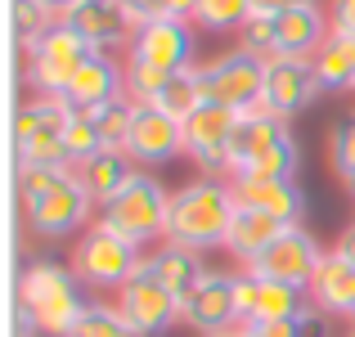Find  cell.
I'll return each instance as SVG.
<instances>
[{
	"label": "cell",
	"mask_w": 355,
	"mask_h": 337,
	"mask_svg": "<svg viewBox=\"0 0 355 337\" xmlns=\"http://www.w3.org/2000/svg\"><path fill=\"white\" fill-rule=\"evenodd\" d=\"M139 266H144V248L126 243L104 225L86 230L81 243L72 248V275L90 288H126L139 275Z\"/></svg>",
	"instance_id": "obj_6"
},
{
	"label": "cell",
	"mask_w": 355,
	"mask_h": 337,
	"mask_svg": "<svg viewBox=\"0 0 355 337\" xmlns=\"http://www.w3.org/2000/svg\"><path fill=\"white\" fill-rule=\"evenodd\" d=\"M320 261H324V248L315 243V234L302 230V225H288L248 270L257 279H275V284H288V288H302L306 293L315 270H320Z\"/></svg>",
	"instance_id": "obj_11"
},
{
	"label": "cell",
	"mask_w": 355,
	"mask_h": 337,
	"mask_svg": "<svg viewBox=\"0 0 355 337\" xmlns=\"http://www.w3.org/2000/svg\"><path fill=\"white\" fill-rule=\"evenodd\" d=\"M266 63L261 54L252 50H230L220 59H211L207 68H198L202 77V99L207 104H220V108H234V112H252L266 95Z\"/></svg>",
	"instance_id": "obj_8"
},
{
	"label": "cell",
	"mask_w": 355,
	"mask_h": 337,
	"mask_svg": "<svg viewBox=\"0 0 355 337\" xmlns=\"http://www.w3.org/2000/svg\"><path fill=\"white\" fill-rule=\"evenodd\" d=\"M153 5H157V18H180V23H193L198 0H153Z\"/></svg>",
	"instance_id": "obj_36"
},
{
	"label": "cell",
	"mask_w": 355,
	"mask_h": 337,
	"mask_svg": "<svg viewBox=\"0 0 355 337\" xmlns=\"http://www.w3.org/2000/svg\"><path fill=\"white\" fill-rule=\"evenodd\" d=\"M252 18V0H198L193 23L202 32H243Z\"/></svg>",
	"instance_id": "obj_29"
},
{
	"label": "cell",
	"mask_w": 355,
	"mask_h": 337,
	"mask_svg": "<svg viewBox=\"0 0 355 337\" xmlns=\"http://www.w3.org/2000/svg\"><path fill=\"white\" fill-rule=\"evenodd\" d=\"M347 337H355V333H347Z\"/></svg>",
	"instance_id": "obj_44"
},
{
	"label": "cell",
	"mask_w": 355,
	"mask_h": 337,
	"mask_svg": "<svg viewBox=\"0 0 355 337\" xmlns=\"http://www.w3.org/2000/svg\"><path fill=\"white\" fill-rule=\"evenodd\" d=\"M306 302L324 315H355V261H347L338 248L324 252L320 270H315Z\"/></svg>",
	"instance_id": "obj_21"
},
{
	"label": "cell",
	"mask_w": 355,
	"mask_h": 337,
	"mask_svg": "<svg viewBox=\"0 0 355 337\" xmlns=\"http://www.w3.org/2000/svg\"><path fill=\"white\" fill-rule=\"evenodd\" d=\"M36 5H45V9H50V14H54V18H68V14H72V9H77V5H81V0H36Z\"/></svg>",
	"instance_id": "obj_39"
},
{
	"label": "cell",
	"mask_w": 355,
	"mask_h": 337,
	"mask_svg": "<svg viewBox=\"0 0 355 337\" xmlns=\"http://www.w3.org/2000/svg\"><path fill=\"white\" fill-rule=\"evenodd\" d=\"M126 95V68H117L108 54H90L86 63H81L77 72H72V81L63 86V104H72V108H104V104H113V99Z\"/></svg>",
	"instance_id": "obj_18"
},
{
	"label": "cell",
	"mask_w": 355,
	"mask_h": 337,
	"mask_svg": "<svg viewBox=\"0 0 355 337\" xmlns=\"http://www.w3.org/2000/svg\"><path fill=\"white\" fill-rule=\"evenodd\" d=\"M180 320L189 329H198L202 337L234 329L239 324V275H225V270H207L198 279L189 297L180 302Z\"/></svg>",
	"instance_id": "obj_14"
},
{
	"label": "cell",
	"mask_w": 355,
	"mask_h": 337,
	"mask_svg": "<svg viewBox=\"0 0 355 337\" xmlns=\"http://www.w3.org/2000/svg\"><path fill=\"white\" fill-rule=\"evenodd\" d=\"M338 252L347 261H355V225H347V230H342V239H338Z\"/></svg>",
	"instance_id": "obj_40"
},
{
	"label": "cell",
	"mask_w": 355,
	"mask_h": 337,
	"mask_svg": "<svg viewBox=\"0 0 355 337\" xmlns=\"http://www.w3.org/2000/svg\"><path fill=\"white\" fill-rule=\"evenodd\" d=\"M351 320H355V315H351Z\"/></svg>",
	"instance_id": "obj_45"
},
{
	"label": "cell",
	"mask_w": 355,
	"mask_h": 337,
	"mask_svg": "<svg viewBox=\"0 0 355 337\" xmlns=\"http://www.w3.org/2000/svg\"><path fill=\"white\" fill-rule=\"evenodd\" d=\"M302 306H306L302 288L257 279L252 270L239 275V324H279V320H293Z\"/></svg>",
	"instance_id": "obj_17"
},
{
	"label": "cell",
	"mask_w": 355,
	"mask_h": 337,
	"mask_svg": "<svg viewBox=\"0 0 355 337\" xmlns=\"http://www.w3.org/2000/svg\"><path fill=\"white\" fill-rule=\"evenodd\" d=\"M333 23H324L320 5H297L275 18H248L243 27V50L261 59H315L320 45L329 41Z\"/></svg>",
	"instance_id": "obj_4"
},
{
	"label": "cell",
	"mask_w": 355,
	"mask_h": 337,
	"mask_svg": "<svg viewBox=\"0 0 355 337\" xmlns=\"http://www.w3.org/2000/svg\"><path fill=\"white\" fill-rule=\"evenodd\" d=\"M50 27H54V14L45 5H36V0H14V32H18V41H23V50H36Z\"/></svg>",
	"instance_id": "obj_31"
},
{
	"label": "cell",
	"mask_w": 355,
	"mask_h": 337,
	"mask_svg": "<svg viewBox=\"0 0 355 337\" xmlns=\"http://www.w3.org/2000/svg\"><path fill=\"white\" fill-rule=\"evenodd\" d=\"M297 175V139L284 117L252 108L239 117L230 144V180H293Z\"/></svg>",
	"instance_id": "obj_2"
},
{
	"label": "cell",
	"mask_w": 355,
	"mask_h": 337,
	"mask_svg": "<svg viewBox=\"0 0 355 337\" xmlns=\"http://www.w3.org/2000/svg\"><path fill=\"white\" fill-rule=\"evenodd\" d=\"M32 135H41V99H32V104H23L14 112V144H23Z\"/></svg>",
	"instance_id": "obj_34"
},
{
	"label": "cell",
	"mask_w": 355,
	"mask_h": 337,
	"mask_svg": "<svg viewBox=\"0 0 355 337\" xmlns=\"http://www.w3.org/2000/svg\"><path fill=\"white\" fill-rule=\"evenodd\" d=\"M77 284L81 279L68 266H54V261L27 266L23 279H18V320H23V333L68 337L77 329L81 311L90 306Z\"/></svg>",
	"instance_id": "obj_1"
},
{
	"label": "cell",
	"mask_w": 355,
	"mask_h": 337,
	"mask_svg": "<svg viewBox=\"0 0 355 337\" xmlns=\"http://www.w3.org/2000/svg\"><path fill=\"white\" fill-rule=\"evenodd\" d=\"M59 166H72L63 135L41 130V135H32V139L18 144V171H59Z\"/></svg>",
	"instance_id": "obj_28"
},
{
	"label": "cell",
	"mask_w": 355,
	"mask_h": 337,
	"mask_svg": "<svg viewBox=\"0 0 355 337\" xmlns=\"http://www.w3.org/2000/svg\"><path fill=\"white\" fill-rule=\"evenodd\" d=\"M342 184H347V193L355 198V171H347V175H342Z\"/></svg>",
	"instance_id": "obj_42"
},
{
	"label": "cell",
	"mask_w": 355,
	"mask_h": 337,
	"mask_svg": "<svg viewBox=\"0 0 355 337\" xmlns=\"http://www.w3.org/2000/svg\"><path fill=\"white\" fill-rule=\"evenodd\" d=\"M284 230H288V225L275 221V216H266V211L234 207V221H230V230H225V252H230L234 261H243V270H248L252 261H257Z\"/></svg>",
	"instance_id": "obj_23"
},
{
	"label": "cell",
	"mask_w": 355,
	"mask_h": 337,
	"mask_svg": "<svg viewBox=\"0 0 355 337\" xmlns=\"http://www.w3.org/2000/svg\"><path fill=\"white\" fill-rule=\"evenodd\" d=\"M23 337H45V333H23Z\"/></svg>",
	"instance_id": "obj_43"
},
{
	"label": "cell",
	"mask_w": 355,
	"mask_h": 337,
	"mask_svg": "<svg viewBox=\"0 0 355 337\" xmlns=\"http://www.w3.org/2000/svg\"><path fill=\"white\" fill-rule=\"evenodd\" d=\"M184 153V121L166 117L153 104H135V121L126 135V157L144 171V166H162Z\"/></svg>",
	"instance_id": "obj_15"
},
{
	"label": "cell",
	"mask_w": 355,
	"mask_h": 337,
	"mask_svg": "<svg viewBox=\"0 0 355 337\" xmlns=\"http://www.w3.org/2000/svg\"><path fill=\"white\" fill-rule=\"evenodd\" d=\"M239 117L243 112L220 108V104H202L198 112L184 117V153L198 162V171L207 175V180L230 175V144H234Z\"/></svg>",
	"instance_id": "obj_9"
},
{
	"label": "cell",
	"mask_w": 355,
	"mask_h": 337,
	"mask_svg": "<svg viewBox=\"0 0 355 337\" xmlns=\"http://www.w3.org/2000/svg\"><path fill=\"white\" fill-rule=\"evenodd\" d=\"M166 216H171V193L148 171H135L126 189H121L108 207H99V225L121 234V239L135 243V248H144V243H153V239H166Z\"/></svg>",
	"instance_id": "obj_5"
},
{
	"label": "cell",
	"mask_w": 355,
	"mask_h": 337,
	"mask_svg": "<svg viewBox=\"0 0 355 337\" xmlns=\"http://www.w3.org/2000/svg\"><path fill=\"white\" fill-rule=\"evenodd\" d=\"M324 95L320 72H315V59H270L266 63V95H261V108L275 112V117H297Z\"/></svg>",
	"instance_id": "obj_13"
},
{
	"label": "cell",
	"mask_w": 355,
	"mask_h": 337,
	"mask_svg": "<svg viewBox=\"0 0 355 337\" xmlns=\"http://www.w3.org/2000/svg\"><path fill=\"white\" fill-rule=\"evenodd\" d=\"M59 23H68L77 36H86V41L95 45L99 54H108V50H113V45H121V41L130 45V36H135V23L121 14L117 0H81V5L72 9L68 18H59Z\"/></svg>",
	"instance_id": "obj_20"
},
{
	"label": "cell",
	"mask_w": 355,
	"mask_h": 337,
	"mask_svg": "<svg viewBox=\"0 0 355 337\" xmlns=\"http://www.w3.org/2000/svg\"><path fill=\"white\" fill-rule=\"evenodd\" d=\"M315 72H320L324 90H351L355 86V36L329 32V41L315 54Z\"/></svg>",
	"instance_id": "obj_25"
},
{
	"label": "cell",
	"mask_w": 355,
	"mask_h": 337,
	"mask_svg": "<svg viewBox=\"0 0 355 337\" xmlns=\"http://www.w3.org/2000/svg\"><path fill=\"white\" fill-rule=\"evenodd\" d=\"M72 171H77V180L86 184V193L95 198V207H108V202L130 184V175H135L139 166L126 157V148H99V153L86 157V162H77Z\"/></svg>",
	"instance_id": "obj_22"
},
{
	"label": "cell",
	"mask_w": 355,
	"mask_h": 337,
	"mask_svg": "<svg viewBox=\"0 0 355 337\" xmlns=\"http://www.w3.org/2000/svg\"><path fill=\"white\" fill-rule=\"evenodd\" d=\"M144 270L157 279V284H166L175 297H189L193 288H198V279L207 275V266H202V257L193 248H180V243H162V248L153 252V257H144Z\"/></svg>",
	"instance_id": "obj_24"
},
{
	"label": "cell",
	"mask_w": 355,
	"mask_h": 337,
	"mask_svg": "<svg viewBox=\"0 0 355 337\" xmlns=\"http://www.w3.org/2000/svg\"><path fill=\"white\" fill-rule=\"evenodd\" d=\"M90 117H95L99 144H104V148H126L130 121H135V104H130L126 95L113 99V104H104V108H90Z\"/></svg>",
	"instance_id": "obj_30"
},
{
	"label": "cell",
	"mask_w": 355,
	"mask_h": 337,
	"mask_svg": "<svg viewBox=\"0 0 355 337\" xmlns=\"http://www.w3.org/2000/svg\"><path fill=\"white\" fill-rule=\"evenodd\" d=\"M63 144H68V157H72V166L77 162H86L90 153H99V130H95V117H90L86 108H72V121H68V130H63Z\"/></svg>",
	"instance_id": "obj_32"
},
{
	"label": "cell",
	"mask_w": 355,
	"mask_h": 337,
	"mask_svg": "<svg viewBox=\"0 0 355 337\" xmlns=\"http://www.w3.org/2000/svg\"><path fill=\"white\" fill-rule=\"evenodd\" d=\"M117 306L144 337H162L171 324H180V297L166 284H157L144 266H139V275L126 288H117Z\"/></svg>",
	"instance_id": "obj_16"
},
{
	"label": "cell",
	"mask_w": 355,
	"mask_h": 337,
	"mask_svg": "<svg viewBox=\"0 0 355 337\" xmlns=\"http://www.w3.org/2000/svg\"><path fill=\"white\" fill-rule=\"evenodd\" d=\"M117 5H121V14H126L135 27L148 23V18H157V5H153V0H117Z\"/></svg>",
	"instance_id": "obj_38"
},
{
	"label": "cell",
	"mask_w": 355,
	"mask_h": 337,
	"mask_svg": "<svg viewBox=\"0 0 355 337\" xmlns=\"http://www.w3.org/2000/svg\"><path fill=\"white\" fill-rule=\"evenodd\" d=\"M90 54H99L95 45L86 41V36H77L68 23H54L50 32L41 36V45L32 50V68H27V81H32L41 95H63V86L72 81V72L81 68V63L90 59Z\"/></svg>",
	"instance_id": "obj_10"
},
{
	"label": "cell",
	"mask_w": 355,
	"mask_h": 337,
	"mask_svg": "<svg viewBox=\"0 0 355 337\" xmlns=\"http://www.w3.org/2000/svg\"><path fill=\"white\" fill-rule=\"evenodd\" d=\"M207 99H202V77H198V68H184V72H175V77H166V86L153 95V108H162L166 117H175V121H184L189 112H198Z\"/></svg>",
	"instance_id": "obj_26"
},
{
	"label": "cell",
	"mask_w": 355,
	"mask_h": 337,
	"mask_svg": "<svg viewBox=\"0 0 355 337\" xmlns=\"http://www.w3.org/2000/svg\"><path fill=\"white\" fill-rule=\"evenodd\" d=\"M297 5H315V0H252V18H275L284 9H297Z\"/></svg>",
	"instance_id": "obj_37"
},
{
	"label": "cell",
	"mask_w": 355,
	"mask_h": 337,
	"mask_svg": "<svg viewBox=\"0 0 355 337\" xmlns=\"http://www.w3.org/2000/svg\"><path fill=\"white\" fill-rule=\"evenodd\" d=\"M207 337H248V324H234V329H220V333H207Z\"/></svg>",
	"instance_id": "obj_41"
},
{
	"label": "cell",
	"mask_w": 355,
	"mask_h": 337,
	"mask_svg": "<svg viewBox=\"0 0 355 337\" xmlns=\"http://www.w3.org/2000/svg\"><path fill=\"white\" fill-rule=\"evenodd\" d=\"M234 221V193L220 180H193L171 193V216H166V243L207 252L225 248V230Z\"/></svg>",
	"instance_id": "obj_3"
},
{
	"label": "cell",
	"mask_w": 355,
	"mask_h": 337,
	"mask_svg": "<svg viewBox=\"0 0 355 337\" xmlns=\"http://www.w3.org/2000/svg\"><path fill=\"white\" fill-rule=\"evenodd\" d=\"M68 337H144L135 329V324L126 320V311L121 306H108V302H90L86 311H81L77 329Z\"/></svg>",
	"instance_id": "obj_27"
},
{
	"label": "cell",
	"mask_w": 355,
	"mask_h": 337,
	"mask_svg": "<svg viewBox=\"0 0 355 337\" xmlns=\"http://www.w3.org/2000/svg\"><path fill=\"white\" fill-rule=\"evenodd\" d=\"M351 90H355V86H351Z\"/></svg>",
	"instance_id": "obj_46"
},
{
	"label": "cell",
	"mask_w": 355,
	"mask_h": 337,
	"mask_svg": "<svg viewBox=\"0 0 355 337\" xmlns=\"http://www.w3.org/2000/svg\"><path fill=\"white\" fill-rule=\"evenodd\" d=\"M230 193H234V207L266 211L284 225H302L306 216V193L297 180H230Z\"/></svg>",
	"instance_id": "obj_19"
},
{
	"label": "cell",
	"mask_w": 355,
	"mask_h": 337,
	"mask_svg": "<svg viewBox=\"0 0 355 337\" xmlns=\"http://www.w3.org/2000/svg\"><path fill=\"white\" fill-rule=\"evenodd\" d=\"M329 157H333V166H338V175L355 171V112H347V117L333 121V130H329Z\"/></svg>",
	"instance_id": "obj_33"
},
{
	"label": "cell",
	"mask_w": 355,
	"mask_h": 337,
	"mask_svg": "<svg viewBox=\"0 0 355 337\" xmlns=\"http://www.w3.org/2000/svg\"><path fill=\"white\" fill-rule=\"evenodd\" d=\"M95 211V198L86 193V184L77 180V171H63L54 184L36 193H23V221L27 230H36L41 239H63V234H77L81 225Z\"/></svg>",
	"instance_id": "obj_7"
},
{
	"label": "cell",
	"mask_w": 355,
	"mask_h": 337,
	"mask_svg": "<svg viewBox=\"0 0 355 337\" xmlns=\"http://www.w3.org/2000/svg\"><path fill=\"white\" fill-rule=\"evenodd\" d=\"M193 45H198V36H193L189 23H180V18H148L130 36V63H144V68H157L171 77V72L193 68Z\"/></svg>",
	"instance_id": "obj_12"
},
{
	"label": "cell",
	"mask_w": 355,
	"mask_h": 337,
	"mask_svg": "<svg viewBox=\"0 0 355 337\" xmlns=\"http://www.w3.org/2000/svg\"><path fill=\"white\" fill-rule=\"evenodd\" d=\"M329 23H333V32L355 36V0H333L329 5Z\"/></svg>",
	"instance_id": "obj_35"
}]
</instances>
